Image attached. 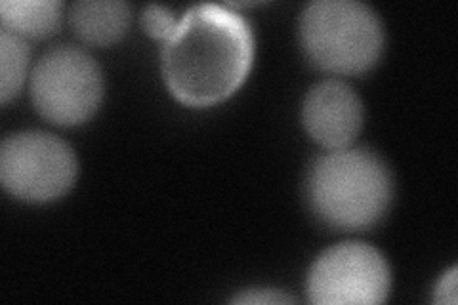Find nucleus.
Returning a JSON list of instances; mask_svg holds the SVG:
<instances>
[{"label": "nucleus", "mask_w": 458, "mask_h": 305, "mask_svg": "<svg viewBox=\"0 0 458 305\" xmlns=\"http://www.w3.org/2000/svg\"><path fill=\"white\" fill-rule=\"evenodd\" d=\"M254 60L249 21L222 4H193L163 45V79L191 107L220 104L245 82Z\"/></svg>", "instance_id": "1"}, {"label": "nucleus", "mask_w": 458, "mask_h": 305, "mask_svg": "<svg viewBox=\"0 0 458 305\" xmlns=\"http://www.w3.org/2000/svg\"><path fill=\"white\" fill-rule=\"evenodd\" d=\"M311 212L335 229L357 231L378 224L394 199L392 172L365 148H344L315 158L306 178Z\"/></svg>", "instance_id": "2"}, {"label": "nucleus", "mask_w": 458, "mask_h": 305, "mask_svg": "<svg viewBox=\"0 0 458 305\" xmlns=\"http://www.w3.org/2000/svg\"><path fill=\"white\" fill-rule=\"evenodd\" d=\"M308 60L336 75H360L375 67L384 50L378 13L360 0H313L298 23Z\"/></svg>", "instance_id": "3"}, {"label": "nucleus", "mask_w": 458, "mask_h": 305, "mask_svg": "<svg viewBox=\"0 0 458 305\" xmlns=\"http://www.w3.org/2000/svg\"><path fill=\"white\" fill-rule=\"evenodd\" d=\"M104 97L102 69L77 47L48 50L31 75V99L42 119L57 126L89 121Z\"/></svg>", "instance_id": "4"}, {"label": "nucleus", "mask_w": 458, "mask_h": 305, "mask_svg": "<svg viewBox=\"0 0 458 305\" xmlns=\"http://www.w3.org/2000/svg\"><path fill=\"white\" fill-rule=\"evenodd\" d=\"M79 174L75 151L54 134L18 132L0 148V182L13 197L27 202H50L73 187Z\"/></svg>", "instance_id": "5"}, {"label": "nucleus", "mask_w": 458, "mask_h": 305, "mask_svg": "<svg viewBox=\"0 0 458 305\" xmlns=\"http://www.w3.org/2000/svg\"><path fill=\"white\" fill-rule=\"evenodd\" d=\"M392 273L384 254L367 242H340L313 261L308 298L315 305H370L390 294Z\"/></svg>", "instance_id": "6"}, {"label": "nucleus", "mask_w": 458, "mask_h": 305, "mask_svg": "<svg viewBox=\"0 0 458 305\" xmlns=\"http://www.w3.org/2000/svg\"><path fill=\"white\" fill-rule=\"evenodd\" d=\"M363 114L361 97L350 84L336 79L315 84L302 106L304 128L328 151L350 148L363 126Z\"/></svg>", "instance_id": "7"}, {"label": "nucleus", "mask_w": 458, "mask_h": 305, "mask_svg": "<svg viewBox=\"0 0 458 305\" xmlns=\"http://www.w3.org/2000/svg\"><path fill=\"white\" fill-rule=\"evenodd\" d=\"M131 20V6L121 0H81L69 12L77 37L94 47H109L123 38Z\"/></svg>", "instance_id": "8"}, {"label": "nucleus", "mask_w": 458, "mask_h": 305, "mask_svg": "<svg viewBox=\"0 0 458 305\" xmlns=\"http://www.w3.org/2000/svg\"><path fill=\"white\" fill-rule=\"evenodd\" d=\"M64 4L60 0H3L0 21L6 31L21 38L52 37L62 23Z\"/></svg>", "instance_id": "9"}, {"label": "nucleus", "mask_w": 458, "mask_h": 305, "mask_svg": "<svg viewBox=\"0 0 458 305\" xmlns=\"http://www.w3.org/2000/svg\"><path fill=\"white\" fill-rule=\"evenodd\" d=\"M29 55H31V48L25 38L6 31V29L0 31V101L3 104H8L21 90Z\"/></svg>", "instance_id": "10"}, {"label": "nucleus", "mask_w": 458, "mask_h": 305, "mask_svg": "<svg viewBox=\"0 0 458 305\" xmlns=\"http://www.w3.org/2000/svg\"><path fill=\"white\" fill-rule=\"evenodd\" d=\"M178 25L174 12L161 4H149L141 13V27L151 38L166 40Z\"/></svg>", "instance_id": "11"}, {"label": "nucleus", "mask_w": 458, "mask_h": 305, "mask_svg": "<svg viewBox=\"0 0 458 305\" xmlns=\"http://www.w3.org/2000/svg\"><path fill=\"white\" fill-rule=\"evenodd\" d=\"M233 303H291L294 301L291 296H286L283 290H274V288H249V290H241V292L232 298Z\"/></svg>", "instance_id": "12"}, {"label": "nucleus", "mask_w": 458, "mask_h": 305, "mask_svg": "<svg viewBox=\"0 0 458 305\" xmlns=\"http://www.w3.org/2000/svg\"><path fill=\"white\" fill-rule=\"evenodd\" d=\"M456 267H451L443 277L439 279L436 290H434V301L436 303H449L454 305L458 296H456Z\"/></svg>", "instance_id": "13"}]
</instances>
